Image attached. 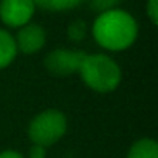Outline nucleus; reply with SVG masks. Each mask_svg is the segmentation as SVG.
Wrapping results in <instances>:
<instances>
[{
  "mask_svg": "<svg viewBox=\"0 0 158 158\" xmlns=\"http://www.w3.org/2000/svg\"><path fill=\"white\" fill-rule=\"evenodd\" d=\"M92 33L95 40L102 48L110 51H123L136 40L138 23L127 11L112 8L99 13L93 22Z\"/></svg>",
  "mask_w": 158,
  "mask_h": 158,
  "instance_id": "obj_1",
  "label": "nucleus"
},
{
  "mask_svg": "<svg viewBox=\"0 0 158 158\" xmlns=\"http://www.w3.org/2000/svg\"><path fill=\"white\" fill-rule=\"evenodd\" d=\"M77 73L84 84L98 93H109L118 89L123 76L119 65L110 56L101 53L85 54Z\"/></svg>",
  "mask_w": 158,
  "mask_h": 158,
  "instance_id": "obj_2",
  "label": "nucleus"
},
{
  "mask_svg": "<svg viewBox=\"0 0 158 158\" xmlns=\"http://www.w3.org/2000/svg\"><path fill=\"white\" fill-rule=\"evenodd\" d=\"M67 132V118L60 110L48 109L36 115L28 127V136L33 144L48 147L57 143Z\"/></svg>",
  "mask_w": 158,
  "mask_h": 158,
  "instance_id": "obj_3",
  "label": "nucleus"
},
{
  "mask_svg": "<svg viewBox=\"0 0 158 158\" xmlns=\"http://www.w3.org/2000/svg\"><path fill=\"white\" fill-rule=\"evenodd\" d=\"M87 53L79 50L56 48L50 51L45 57V68L57 77H67L79 71L81 64Z\"/></svg>",
  "mask_w": 158,
  "mask_h": 158,
  "instance_id": "obj_4",
  "label": "nucleus"
},
{
  "mask_svg": "<svg viewBox=\"0 0 158 158\" xmlns=\"http://www.w3.org/2000/svg\"><path fill=\"white\" fill-rule=\"evenodd\" d=\"M33 0H2L0 2V19L8 27L22 28L30 23L34 16Z\"/></svg>",
  "mask_w": 158,
  "mask_h": 158,
  "instance_id": "obj_5",
  "label": "nucleus"
},
{
  "mask_svg": "<svg viewBox=\"0 0 158 158\" xmlns=\"http://www.w3.org/2000/svg\"><path fill=\"white\" fill-rule=\"evenodd\" d=\"M14 40H16L17 51H22L23 54H34L44 48L47 42V34L40 25L27 23L19 30Z\"/></svg>",
  "mask_w": 158,
  "mask_h": 158,
  "instance_id": "obj_6",
  "label": "nucleus"
},
{
  "mask_svg": "<svg viewBox=\"0 0 158 158\" xmlns=\"http://www.w3.org/2000/svg\"><path fill=\"white\" fill-rule=\"evenodd\" d=\"M17 56V47L14 37L5 31L0 30V68L8 67Z\"/></svg>",
  "mask_w": 158,
  "mask_h": 158,
  "instance_id": "obj_7",
  "label": "nucleus"
},
{
  "mask_svg": "<svg viewBox=\"0 0 158 158\" xmlns=\"http://www.w3.org/2000/svg\"><path fill=\"white\" fill-rule=\"evenodd\" d=\"M127 158H158V144L150 138L138 139L129 149Z\"/></svg>",
  "mask_w": 158,
  "mask_h": 158,
  "instance_id": "obj_8",
  "label": "nucleus"
},
{
  "mask_svg": "<svg viewBox=\"0 0 158 158\" xmlns=\"http://www.w3.org/2000/svg\"><path fill=\"white\" fill-rule=\"evenodd\" d=\"M34 6L47 11H68L82 3V0H33Z\"/></svg>",
  "mask_w": 158,
  "mask_h": 158,
  "instance_id": "obj_9",
  "label": "nucleus"
},
{
  "mask_svg": "<svg viewBox=\"0 0 158 158\" xmlns=\"http://www.w3.org/2000/svg\"><path fill=\"white\" fill-rule=\"evenodd\" d=\"M85 33H87V27L81 20H76L68 27V39L73 42H81L85 37Z\"/></svg>",
  "mask_w": 158,
  "mask_h": 158,
  "instance_id": "obj_10",
  "label": "nucleus"
},
{
  "mask_svg": "<svg viewBox=\"0 0 158 158\" xmlns=\"http://www.w3.org/2000/svg\"><path fill=\"white\" fill-rule=\"evenodd\" d=\"M89 2H90V8L92 10L104 13L107 10H112L118 2H121V0H89Z\"/></svg>",
  "mask_w": 158,
  "mask_h": 158,
  "instance_id": "obj_11",
  "label": "nucleus"
},
{
  "mask_svg": "<svg viewBox=\"0 0 158 158\" xmlns=\"http://www.w3.org/2000/svg\"><path fill=\"white\" fill-rule=\"evenodd\" d=\"M146 11H147V16H149L150 22L153 25H156L158 23V0H149L147 6H146Z\"/></svg>",
  "mask_w": 158,
  "mask_h": 158,
  "instance_id": "obj_12",
  "label": "nucleus"
},
{
  "mask_svg": "<svg viewBox=\"0 0 158 158\" xmlns=\"http://www.w3.org/2000/svg\"><path fill=\"white\" fill-rule=\"evenodd\" d=\"M47 156V147L33 144L30 149V158H45Z\"/></svg>",
  "mask_w": 158,
  "mask_h": 158,
  "instance_id": "obj_13",
  "label": "nucleus"
},
{
  "mask_svg": "<svg viewBox=\"0 0 158 158\" xmlns=\"http://www.w3.org/2000/svg\"><path fill=\"white\" fill-rule=\"evenodd\" d=\"M0 158H23L22 153L16 152V150H5L0 153Z\"/></svg>",
  "mask_w": 158,
  "mask_h": 158,
  "instance_id": "obj_14",
  "label": "nucleus"
}]
</instances>
